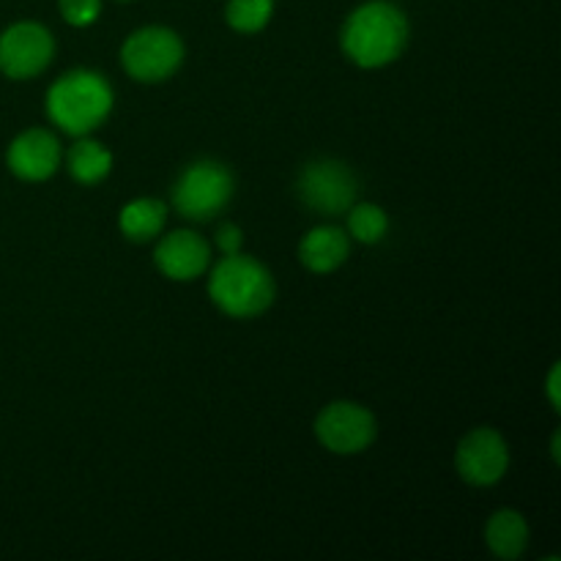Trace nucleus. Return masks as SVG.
<instances>
[{
	"label": "nucleus",
	"mask_w": 561,
	"mask_h": 561,
	"mask_svg": "<svg viewBox=\"0 0 561 561\" xmlns=\"http://www.w3.org/2000/svg\"><path fill=\"white\" fill-rule=\"evenodd\" d=\"M301 203L323 217H343L356 203V175L340 159L321 157L301 168L296 179Z\"/></svg>",
	"instance_id": "nucleus-6"
},
{
	"label": "nucleus",
	"mask_w": 561,
	"mask_h": 561,
	"mask_svg": "<svg viewBox=\"0 0 561 561\" xmlns=\"http://www.w3.org/2000/svg\"><path fill=\"white\" fill-rule=\"evenodd\" d=\"M66 168L69 175L82 186H93L104 181L113 170V151L91 137H77L75 146L66 153Z\"/></svg>",
	"instance_id": "nucleus-15"
},
{
	"label": "nucleus",
	"mask_w": 561,
	"mask_h": 561,
	"mask_svg": "<svg viewBox=\"0 0 561 561\" xmlns=\"http://www.w3.org/2000/svg\"><path fill=\"white\" fill-rule=\"evenodd\" d=\"M60 159H64V148H60L58 135L44 129V126L20 131L5 151V164H9L11 173L20 181H31V184L53 179L60 168Z\"/></svg>",
	"instance_id": "nucleus-10"
},
{
	"label": "nucleus",
	"mask_w": 561,
	"mask_h": 561,
	"mask_svg": "<svg viewBox=\"0 0 561 561\" xmlns=\"http://www.w3.org/2000/svg\"><path fill=\"white\" fill-rule=\"evenodd\" d=\"M488 551L496 559L513 561L529 548V524L518 510H496L485 526Z\"/></svg>",
	"instance_id": "nucleus-13"
},
{
	"label": "nucleus",
	"mask_w": 561,
	"mask_h": 561,
	"mask_svg": "<svg viewBox=\"0 0 561 561\" xmlns=\"http://www.w3.org/2000/svg\"><path fill=\"white\" fill-rule=\"evenodd\" d=\"M376 436V414L354 400H334L316 416V438L334 455L365 453L373 447Z\"/></svg>",
	"instance_id": "nucleus-7"
},
{
	"label": "nucleus",
	"mask_w": 561,
	"mask_h": 561,
	"mask_svg": "<svg viewBox=\"0 0 561 561\" xmlns=\"http://www.w3.org/2000/svg\"><path fill=\"white\" fill-rule=\"evenodd\" d=\"M55 58V36L42 22L22 20L0 33V75L9 80H33Z\"/></svg>",
	"instance_id": "nucleus-8"
},
{
	"label": "nucleus",
	"mask_w": 561,
	"mask_h": 561,
	"mask_svg": "<svg viewBox=\"0 0 561 561\" xmlns=\"http://www.w3.org/2000/svg\"><path fill=\"white\" fill-rule=\"evenodd\" d=\"M184 42L173 27H137L121 47V66L126 75L146 85L170 80L184 64Z\"/></svg>",
	"instance_id": "nucleus-5"
},
{
	"label": "nucleus",
	"mask_w": 561,
	"mask_h": 561,
	"mask_svg": "<svg viewBox=\"0 0 561 561\" xmlns=\"http://www.w3.org/2000/svg\"><path fill=\"white\" fill-rule=\"evenodd\" d=\"M208 296L225 316L244 321V318L263 316L274 305L277 285L272 272L257 257L233 252L222 255V261L211 266Z\"/></svg>",
	"instance_id": "nucleus-3"
},
{
	"label": "nucleus",
	"mask_w": 561,
	"mask_h": 561,
	"mask_svg": "<svg viewBox=\"0 0 561 561\" xmlns=\"http://www.w3.org/2000/svg\"><path fill=\"white\" fill-rule=\"evenodd\" d=\"M115 104L113 85L93 69H71L49 85L47 118L71 137H85L110 118Z\"/></svg>",
	"instance_id": "nucleus-2"
},
{
	"label": "nucleus",
	"mask_w": 561,
	"mask_h": 561,
	"mask_svg": "<svg viewBox=\"0 0 561 561\" xmlns=\"http://www.w3.org/2000/svg\"><path fill=\"white\" fill-rule=\"evenodd\" d=\"M351 236L334 225H318L301 239L299 261L316 274H332L348 261Z\"/></svg>",
	"instance_id": "nucleus-12"
},
{
	"label": "nucleus",
	"mask_w": 561,
	"mask_h": 561,
	"mask_svg": "<svg viewBox=\"0 0 561 561\" xmlns=\"http://www.w3.org/2000/svg\"><path fill=\"white\" fill-rule=\"evenodd\" d=\"M153 263L162 277L173 283H192L211 266V244L195 230H173L162 236L153 250Z\"/></svg>",
	"instance_id": "nucleus-11"
},
{
	"label": "nucleus",
	"mask_w": 561,
	"mask_h": 561,
	"mask_svg": "<svg viewBox=\"0 0 561 561\" xmlns=\"http://www.w3.org/2000/svg\"><path fill=\"white\" fill-rule=\"evenodd\" d=\"M164 225H168V203L159 197H135L118 214L121 233L137 244L159 239Z\"/></svg>",
	"instance_id": "nucleus-14"
},
{
	"label": "nucleus",
	"mask_w": 561,
	"mask_h": 561,
	"mask_svg": "<svg viewBox=\"0 0 561 561\" xmlns=\"http://www.w3.org/2000/svg\"><path fill=\"white\" fill-rule=\"evenodd\" d=\"M274 0H228L225 22L239 33H261L272 22Z\"/></svg>",
	"instance_id": "nucleus-17"
},
{
	"label": "nucleus",
	"mask_w": 561,
	"mask_h": 561,
	"mask_svg": "<svg viewBox=\"0 0 561 561\" xmlns=\"http://www.w3.org/2000/svg\"><path fill=\"white\" fill-rule=\"evenodd\" d=\"M348 217V230L345 233L351 239L362 241V244H378L389 230V217L378 203H354L345 211Z\"/></svg>",
	"instance_id": "nucleus-16"
},
{
	"label": "nucleus",
	"mask_w": 561,
	"mask_h": 561,
	"mask_svg": "<svg viewBox=\"0 0 561 561\" xmlns=\"http://www.w3.org/2000/svg\"><path fill=\"white\" fill-rule=\"evenodd\" d=\"M60 16L75 27H88L102 14V0H58Z\"/></svg>",
	"instance_id": "nucleus-18"
},
{
	"label": "nucleus",
	"mask_w": 561,
	"mask_h": 561,
	"mask_svg": "<svg viewBox=\"0 0 561 561\" xmlns=\"http://www.w3.org/2000/svg\"><path fill=\"white\" fill-rule=\"evenodd\" d=\"M455 469L460 480L474 488H491L510 469V447L496 427H474L455 449Z\"/></svg>",
	"instance_id": "nucleus-9"
},
{
	"label": "nucleus",
	"mask_w": 561,
	"mask_h": 561,
	"mask_svg": "<svg viewBox=\"0 0 561 561\" xmlns=\"http://www.w3.org/2000/svg\"><path fill=\"white\" fill-rule=\"evenodd\" d=\"M409 16L389 0H367L343 22L340 44L351 64L362 69H383L409 47Z\"/></svg>",
	"instance_id": "nucleus-1"
},
{
	"label": "nucleus",
	"mask_w": 561,
	"mask_h": 561,
	"mask_svg": "<svg viewBox=\"0 0 561 561\" xmlns=\"http://www.w3.org/2000/svg\"><path fill=\"white\" fill-rule=\"evenodd\" d=\"M546 392H548V400H551L553 411H559V405H561V398H559V365H553L551 373H548Z\"/></svg>",
	"instance_id": "nucleus-20"
},
{
	"label": "nucleus",
	"mask_w": 561,
	"mask_h": 561,
	"mask_svg": "<svg viewBox=\"0 0 561 561\" xmlns=\"http://www.w3.org/2000/svg\"><path fill=\"white\" fill-rule=\"evenodd\" d=\"M236 195L233 170L219 159H197L175 179L170 201L184 219L208 222L228 208Z\"/></svg>",
	"instance_id": "nucleus-4"
},
{
	"label": "nucleus",
	"mask_w": 561,
	"mask_h": 561,
	"mask_svg": "<svg viewBox=\"0 0 561 561\" xmlns=\"http://www.w3.org/2000/svg\"><path fill=\"white\" fill-rule=\"evenodd\" d=\"M214 244H217V250L222 255H233V252H241V247H244V233H241L239 225L225 222L214 233Z\"/></svg>",
	"instance_id": "nucleus-19"
}]
</instances>
